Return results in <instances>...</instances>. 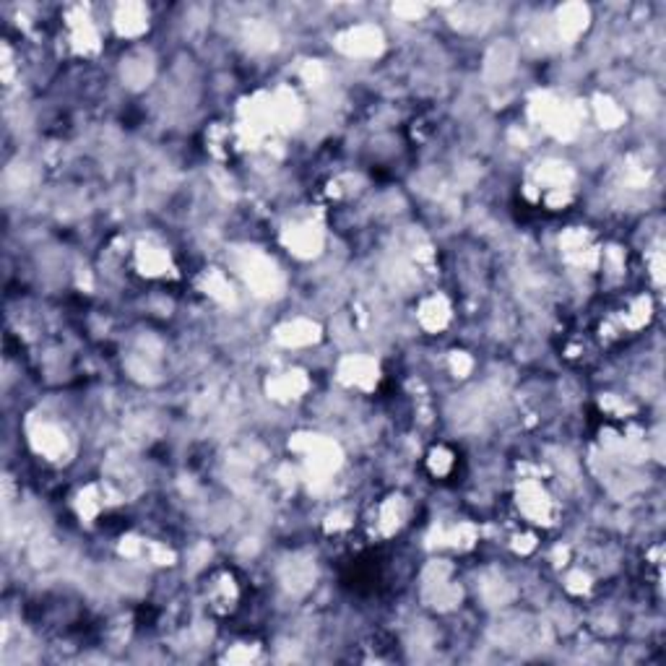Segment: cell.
<instances>
[{
  "label": "cell",
  "mask_w": 666,
  "mask_h": 666,
  "mask_svg": "<svg viewBox=\"0 0 666 666\" xmlns=\"http://www.w3.org/2000/svg\"><path fill=\"white\" fill-rule=\"evenodd\" d=\"M344 39H349L351 45H346V50L349 52H375L377 50V42H380V34L375 32V29H354V32H349V34L344 37Z\"/></svg>",
  "instance_id": "1"
},
{
  "label": "cell",
  "mask_w": 666,
  "mask_h": 666,
  "mask_svg": "<svg viewBox=\"0 0 666 666\" xmlns=\"http://www.w3.org/2000/svg\"><path fill=\"white\" fill-rule=\"evenodd\" d=\"M117 21H120V29L128 32V34H136V32H141V29L146 26V23H143V11H141V6H125V8H120Z\"/></svg>",
  "instance_id": "2"
},
{
  "label": "cell",
  "mask_w": 666,
  "mask_h": 666,
  "mask_svg": "<svg viewBox=\"0 0 666 666\" xmlns=\"http://www.w3.org/2000/svg\"><path fill=\"white\" fill-rule=\"evenodd\" d=\"M560 26H562V32H568V34L578 32L581 26H585V11L581 8V6H568V8L560 13Z\"/></svg>",
  "instance_id": "3"
},
{
  "label": "cell",
  "mask_w": 666,
  "mask_h": 666,
  "mask_svg": "<svg viewBox=\"0 0 666 666\" xmlns=\"http://www.w3.org/2000/svg\"><path fill=\"white\" fill-rule=\"evenodd\" d=\"M445 318H448V310H445L443 302H437V300H433V302H427L424 307H422V323L430 328H440L445 323Z\"/></svg>",
  "instance_id": "4"
}]
</instances>
